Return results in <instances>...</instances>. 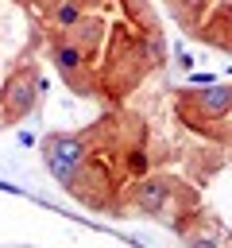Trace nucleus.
Wrapping results in <instances>:
<instances>
[{
	"label": "nucleus",
	"instance_id": "7ed1b4c3",
	"mask_svg": "<svg viewBox=\"0 0 232 248\" xmlns=\"http://www.w3.org/2000/svg\"><path fill=\"white\" fill-rule=\"evenodd\" d=\"M39 58L43 27L31 0H0V128L19 124L35 108V97L46 93Z\"/></svg>",
	"mask_w": 232,
	"mask_h": 248
},
{
	"label": "nucleus",
	"instance_id": "f257e3e1",
	"mask_svg": "<svg viewBox=\"0 0 232 248\" xmlns=\"http://www.w3.org/2000/svg\"><path fill=\"white\" fill-rule=\"evenodd\" d=\"M43 54L85 97L120 101L162 62V31L147 0H31Z\"/></svg>",
	"mask_w": 232,
	"mask_h": 248
},
{
	"label": "nucleus",
	"instance_id": "20e7f679",
	"mask_svg": "<svg viewBox=\"0 0 232 248\" xmlns=\"http://www.w3.org/2000/svg\"><path fill=\"white\" fill-rule=\"evenodd\" d=\"M178 116L189 128L209 132L220 147H228V85H217V89H205V93L182 89L178 93Z\"/></svg>",
	"mask_w": 232,
	"mask_h": 248
},
{
	"label": "nucleus",
	"instance_id": "f03ea898",
	"mask_svg": "<svg viewBox=\"0 0 232 248\" xmlns=\"http://www.w3.org/2000/svg\"><path fill=\"white\" fill-rule=\"evenodd\" d=\"M147 128L139 116H104L97 128L77 136L81 159L66 182L73 198H81L89 209L101 213H124L131 205L135 186L151 170L147 151Z\"/></svg>",
	"mask_w": 232,
	"mask_h": 248
}]
</instances>
